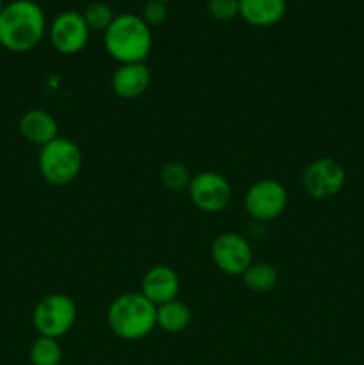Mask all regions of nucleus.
I'll return each mask as SVG.
<instances>
[{"instance_id":"4468645a","label":"nucleus","mask_w":364,"mask_h":365,"mask_svg":"<svg viewBox=\"0 0 364 365\" xmlns=\"http://www.w3.org/2000/svg\"><path fill=\"white\" fill-rule=\"evenodd\" d=\"M285 0H239V16L252 27H273L285 16Z\"/></svg>"},{"instance_id":"dca6fc26","label":"nucleus","mask_w":364,"mask_h":365,"mask_svg":"<svg viewBox=\"0 0 364 365\" xmlns=\"http://www.w3.org/2000/svg\"><path fill=\"white\" fill-rule=\"evenodd\" d=\"M243 282H245V285L250 291L268 292L277 287L278 271L277 267L268 262H253L243 273Z\"/></svg>"},{"instance_id":"2eb2a0df","label":"nucleus","mask_w":364,"mask_h":365,"mask_svg":"<svg viewBox=\"0 0 364 365\" xmlns=\"http://www.w3.org/2000/svg\"><path fill=\"white\" fill-rule=\"evenodd\" d=\"M191 309L178 299L157 307L156 324L166 334H181L191 324Z\"/></svg>"},{"instance_id":"423d86ee","label":"nucleus","mask_w":364,"mask_h":365,"mask_svg":"<svg viewBox=\"0 0 364 365\" xmlns=\"http://www.w3.org/2000/svg\"><path fill=\"white\" fill-rule=\"evenodd\" d=\"M288 189L275 178L253 182L245 192V210L252 220L268 223L284 214L288 207Z\"/></svg>"},{"instance_id":"9b49d317","label":"nucleus","mask_w":364,"mask_h":365,"mask_svg":"<svg viewBox=\"0 0 364 365\" xmlns=\"http://www.w3.org/2000/svg\"><path fill=\"white\" fill-rule=\"evenodd\" d=\"M141 292L152 305L161 307L178 298L181 292V280L178 274L170 266H152L141 280Z\"/></svg>"},{"instance_id":"f3484780","label":"nucleus","mask_w":364,"mask_h":365,"mask_svg":"<svg viewBox=\"0 0 364 365\" xmlns=\"http://www.w3.org/2000/svg\"><path fill=\"white\" fill-rule=\"evenodd\" d=\"M29 360L32 365H61L63 360V349L57 339L41 337L38 335L29 349Z\"/></svg>"},{"instance_id":"39448f33","label":"nucleus","mask_w":364,"mask_h":365,"mask_svg":"<svg viewBox=\"0 0 364 365\" xmlns=\"http://www.w3.org/2000/svg\"><path fill=\"white\" fill-rule=\"evenodd\" d=\"M77 321V303L63 292H54L36 303L32 310V327L41 337L61 339Z\"/></svg>"},{"instance_id":"20e7f679","label":"nucleus","mask_w":364,"mask_h":365,"mask_svg":"<svg viewBox=\"0 0 364 365\" xmlns=\"http://www.w3.org/2000/svg\"><path fill=\"white\" fill-rule=\"evenodd\" d=\"M82 152L75 141L56 138L39 150L38 166L43 180L54 187H66L82 171Z\"/></svg>"},{"instance_id":"f8f14e48","label":"nucleus","mask_w":364,"mask_h":365,"mask_svg":"<svg viewBox=\"0 0 364 365\" xmlns=\"http://www.w3.org/2000/svg\"><path fill=\"white\" fill-rule=\"evenodd\" d=\"M152 84V71L146 63L120 64L111 77L113 93L121 100H134L145 95Z\"/></svg>"},{"instance_id":"f03ea898","label":"nucleus","mask_w":364,"mask_h":365,"mask_svg":"<svg viewBox=\"0 0 364 365\" xmlns=\"http://www.w3.org/2000/svg\"><path fill=\"white\" fill-rule=\"evenodd\" d=\"M152 45V29L138 14H116L103 32V48L120 64L145 63Z\"/></svg>"},{"instance_id":"4be33fe9","label":"nucleus","mask_w":364,"mask_h":365,"mask_svg":"<svg viewBox=\"0 0 364 365\" xmlns=\"http://www.w3.org/2000/svg\"><path fill=\"white\" fill-rule=\"evenodd\" d=\"M4 6H6V4H4V0H0V11L4 9Z\"/></svg>"},{"instance_id":"7ed1b4c3","label":"nucleus","mask_w":364,"mask_h":365,"mask_svg":"<svg viewBox=\"0 0 364 365\" xmlns=\"http://www.w3.org/2000/svg\"><path fill=\"white\" fill-rule=\"evenodd\" d=\"M156 312L141 292H123L107 309V327L121 341H141L157 328Z\"/></svg>"},{"instance_id":"aec40b11","label":"nucleus","mask_w":364,"mask_h":365,"mask_svg":"<svg viewBox=\"0 0 364 365\" xmlns=\"http://www.w3.org/2000/svg\"><path fill=\"white\" fill-rule=\"evenodd\" d=\"M207 13L216 21H231L239 16V0H207Z\"/></svg>"},{"instance_id":"6e6552de","label":"nucleus","mask_w":364,"mask_h":365,"mask_svg":"<svg viewBox=\"0 0 364 365\" xmlns=\"http://www.w3.org/2000/svg\"><path fill=\"white\" fill-rule=\"evenodd\" d=\"M211 259L223 274L243 277V273L253 264V250L246 237L236 232H225L213 241Z\"/></svg>"},{"instance_id":"ddd939ff","label":"nucleus","mask_w":364,"mask_h":365,"mask_svg":"<svg viewBox=\"0 0 364 365\" xmlns=\"http://www.w3.org/2000/svg\"><path fill=\"white\" fill-rule=\"evenodd\" d=\"M18 130L25 141L39 146V148L59 138L57 120L45 109L25 110L20 118V123H18Z\"/></svg>"},{"instance_id":"a211bd4d","label":"nucleus","mask_w":364,"mask_h":365,"mask_svg":"<svg viewBox=\"0 0 364 365\" xmlns=\"http://www.w3.org/2000/svg\"><path fill=\"white\" fill-rule=\"evenodd\" d=\"M161 184H163L164 189L168 191H188L189 182H191V175H189V170L186 168V164L178 163V160H170V163L164 164L161 168Z\"/></svg>"},{"instance_id":"412c9836","label":"nucleus","mask_w":364,"mask_h":365,"mask_svg":"<svg viewBox=\"0 0 364 365\" xmlns=\"http://www.w3.org/2000/svg\"><path fill=\"white\" fill-rule=\"evenodd\" d=\"M141 18L150 29L163 25L168 18V4L159 2V0H148L143 7Z\"/></svg>"},{"instance_id":"1a4fd4ad","label":"nucleus","mask_w":364,"mask_h":365,"mask_svg":"<svg viewBox=\"0 0 364 365\" xmlns=\"http://www.w3.org/2000/svg\"><path fill=\"white\" fill-rule=\"evenodd\" d=\"M188 195L198 210L218 214L227 209L231 203L232 187L223 175L216 171H200L189 182Z\"/></svg>"},{"instance_id":"9d476101","label":"nucleus","mask_w":364,"mask_h":365,"mask_svg":"<svg viewBox=\"0 0 364 365\" xmlns=\"http://www.w3.org/2000/svg\"><path fill=\"white\" fill-rule=\"evenodd\" d=\"M49 38L54 48L63 56L82 52L89 41V27L79 11H63L49 25Z\"/></svg>"},{"instance_id":"6ab92c4d","label":"nucleus","mask_w":364,"mask_h":365,"mask_svg":"<svg viewBox=\"0 0 364 365\" xmlns=\"http://www.w3.org/2000/svg\"><path fill=\"white\" fill-rule=\"evenodd\" d=\"M86 24H88L89 31H98L106 32V29L113 24V20L116 18L113 7L107 2H91L82 13Z\"/></svg>"},{"instance_id":"0eeeda50","label":"nucleus","mask_w":364,"mask_h":365,"mask_svg":"<svg viewBox=\"0 0 364 365\" xmlns=\"http://www.w3.org/2000/svg\"><path fill=\"white\" fill-rule=\"evenodd\" d=\"M346 184V171L330 157H320L307 164L302 171L303 191L313 200H328L343 191Z\"/></svg>"},{"instance_id":"5701e85b","label":"nucleus","mask_w":364,"mask_h":365,"mask_svg":"<svg viewBox=\"0 0 364 365\" xmlns=\"http://www.w3.org/2000/svg\"><path fill=\"white\" fill-rule=\"evenodd\" d=\"M159 2H166L168 4V2H171V0H159Z\"/></svg>"},{"instance_id":"f257e3e1","label":"nucleus","mask_w":364,"mask_h":365,"mask_svg":"<svg viewBox=\"0 0 364 365\" xmlns=\"http://www.w3.org/2000/svg\"><path fill=\"white\" fill-rule=\"evenodd\" d=\"M49 25L41 6L34 0H13L0 11V45L14 53L36 48Z\"/></svg>"}]
</instances>
